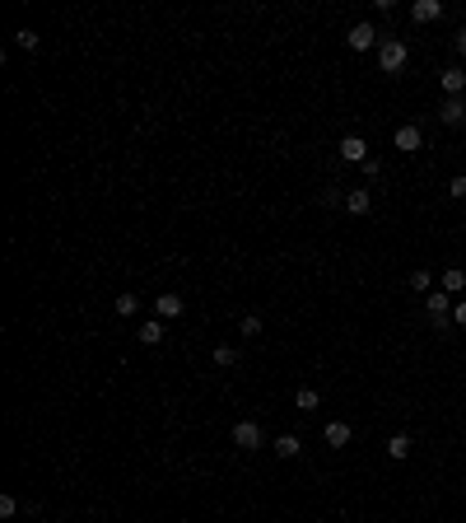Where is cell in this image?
Masks as SVG:
<instances>
[{
    "label": "cell",
    "mask_w": 466,
    "mask_h": 523,
    "mask_svg": "<svg viewBox=\"0 0 466 523\" xmlns=\"http://www.w3.org/2000/svg\"><path fill=\"white\" fill-rule=\"evenodd\" d=\"M135 309H140V299H135L131 290H126V294H117V313H122V318H131Z\"/></svg>",
    "instance_id": "obj_21"
},
{
    "label": "cell",
    "mask_w": 466,
    "mask_h": 523,
    "mask_svg": "<svg viewBox=\"0 0 466 523\" xmlns=\"http://www.w3.org/2000/svg\"><path fill=\"white\" fill-rule=\"evenodd\" d=\"M140 341H144V346H159V341H164V318H149V323H140Z\"/></svg>",
    "instance_id": "obj_15"
},
{
    "label": "cell",
    "mask_w": 466,
    "mask_h": 523,
    "mask_svg": "<svg viewBox=\"0 0 466 523\" xmlns=\"http://www.w3.org/2000/svg\"><path fill=\"white\" fill-rule=\"evenodd\" d=\"M215 365L233 369V365H238V351H233V346H215Z\"/></svg>",
    "instance_id": "obj_19"
},
{
    "label": "cell",
    "mask_w": 466,
    "mask_h": 523,
    "mask_svg": "<svg viewBox=\"0 0 466 523\" xmlns=\"http://www.w3.org/2000/svg\"><path fill=\"white\" fill-rule=\"evenodd\" d=\"M345 211H350V215H368V211H373V192H368V187H350V192H345Z\"/></svg>",
    "instance_id": "obj_7"
},
{
    "label": "cell",
    "mask_w": 466,
    "mask_h": 523,
    "mask_svg": "<svg viewBox=\"0 0 466 523\" xmlns=\"http://www.w3.org/2000/svg\"><path fill=\"white\" fill-rule=\"evenodd\" d=\"M336 155H341L345 164H364V159H368V141H364V136H345V141L336 145Z\"/></svg>",
    "instance_id": "obj_4"
},
{
    "label": "cell",
    "mask_w": 466,
    "mask_h": 523,
    "mask_svg": "<svg viewBox=\"0 0 466 523\" xmlns=\"http://www.w3.org/2000/svg\"><path fill=\"white\" fill-rule=\"evenodd\" d=\"M387 458H397V463H401V458H411V434H392V439H387Z\"/></svg>",
    "instance_id": "obj_17"
},
{
    "label": "cell",
    "mask_w": 466,
    "mask_h": 523,
    "mask_svg": "<svg viewBox=\"0 0 466 523\" xmlns=\"http://www.w3.org/2000/svg\"><path fill=\"white\" fill-rule=\"evenodd\" d=\"M453 47H457V52L466 56V28H462V33H457V43H453Z\"/></svg>",
    "instance_id": "obj_27"
},
{
    "label": "cell",
    "mask_w": 466,
    "mask_h": 523,
    "mask_svg": "<svg viewBox=\"0 0 466 523\" xmlns=\"http://www.w3.org/2000/svg\"><path fill=\"white\" fill-rule=\"evenodd\" d=\"M38 43H42V38H38L33 28H19V33H14V47H23V52H33Z\"/></svg>",
    "instance_id": "obj_20"
},
{
    "label": "cell",
    "mask_w": 466,
    "mask_h": 523,
    "mask_svg": "<svg viewBox=\"0 0 466 523\" xmlns=\"http://www.w3.org/2000/svg\"><path fill=\"white\" fill-rule=\"evenodd\" d=\"M294 407H299V412H317V407H322V392H317V388H299V392H294Z\"/></svg>",
    "instance_id": "obj_14"
},
{
    "label": "cell",
    "mask_w": 466,
    "mask_h": 523,
    "mask_svg": "<svg viewBox=\"0 0 466 523\" xmlns=\"http://www.w3.org/2000/svg\"><path fill=\"white\" fill-rule=\"evenodd\" d=\"M271 448H275V458H285V463H289V458H299V453H303V439H299V434H280Z\"/></svg>",
    "instance_id": "obj_13"
},
{
    "label": "cell",
    "mask_w": 466,
    "mask_h": 523,
    "mask_svg": "<svg viewBox=\"0 0 466 523\" xmlns=\"http://www.w3.org/2000/svg\"><path fill=\"white\" fill-rule=\"evenodd\" d=\"M238 332H243V336H261V318H256V313H247L243 323H238Z\"/></svg>",
    "instance_id": "obj_22"
},
{
    "label": "cell",
    "mask_w": 466,
    "mask_h": 523,
    "mask_svg": "<svg viewBox=\"0 0 466 523\" xmlns=\"http://www.w3.org/2000/svg\"><path fill=\"white\" fill-rule=\"evenodd\" d=\"M453 323H457V327H466V299H457V304H453Z\"/></svg>",
    "instance_id": "obj_26"
},
{
    "label": "cell",
    "mask_w": 466,
    "mask_h": 523,
    "mask_svg": "<svg viewBox=\"0 0 466 523\" xmlns=\"http://www.w3.org/2000/svg\"><path fill=\"white\" fill-rule=\"evenodd\" d=\"M345 43H350V52H368V47H377V28L373 23H355L345 33Z\"/></svg>",
    "instance_id": "obj_5"
},
{
    "label": "cell",
    "mask_w": 466,
    "mask_h": 523,
    "mask_svg": "<svg viewBox=\"0 0 466 523\" xmlns=\"http://www.w3.org/2000/svg\"><path fill=\"white\" fill-rule=\"evenodd\" d=\"M406 61H411V47L401 43V38H382V43H377V70H382V75H401Z\"/></svg>",
    "instance_id": "obj_1"
},
{
    "label": "cell",
    "mask_w": 466,
    "mask_h": 523,
    "mask_svg": "<svg viewBox=\"0 0 466 523\" xmlns=\"http://www.w3.org/2000/svg\"><path fill=\"white\" fill-rule=\"evenodd\" d=\"M411 290H420V294H429V290H433V276H429V271H424V267H415V271H411Z\"/></svg>",
    "instance_id": "obj_18"
},
{
    "label": "cell",
    "mask_w": 466,
    "mask_h": 523,
    "mask_svg": "<svg viewBox=\"0 0 466 523\" xmlns=\"http://www.w3.org/2000/svg\"><path fill=\"white\" fill-rule=\"evenodd\" d=\"M438 122L462 126L466 122V99H443V103H438Z\"/></svg>",
    "instance_id": "obj_9"
},
{
    "label": "cell",
    "mask_w": 466,
    "mask_h": 523,
    "mask_svg": "<svg viewBox=\"0 0 466 523\" xmlns=\"http://www.w3.org/2000/svg\"><path fill=\"white\" fill-rule=\"evenodd\" d=\"M411 19H415V23L443 19V5H438V0H415V5H411Z\"/></svg>",
    "instance_id": "obj_12"
},
{
    "label": "cell",
    "mask_w": 466,
    "mask_h": 523,
    "mask_svg": "<svg viewBox=\"0 0 466 523\" xmlns=\"http://www.w3.org/2000/svg\"><path fill=\"white\" fill-rule=\"evenodd\" d=\"M233 444H238V448H261V425H256V421H238V425H233Z\"/></svg>",
    "instance_id": "obj_6"
},
{
    "label": "cell",
    "mask_w": 466,
    "mask_h": 523,
    "mask_svg": "<svg viewBox=\"0 0 466 523\" xmlns=\"http://www.w3.org/2000/svg\"><path fill=\"white\" fill-rule=\"evenodd\" d=\"M443 290H448V294H462V290H466V271L462 267H448L443 271Z\"/></svg>",
    "instance_id": "obj_16"
},
{
    "label": "cell",
    "mask_w": 466,
    "mask_h": 523,
    "mask_svg": "<svg viewBox=\"0 0 466 523\" xmlns=\"http://www.w3.org/2000/svg\"><path fill=\"white\" fill-rule=\"evenodd\" d=\"M453 294H448V290H429V294H424V313H429L433 323L438 327H448V318H453Z\"/></svg>",
    "instance_id": "obj_2"
},
{
    "label": "cell",
    "mask_w": 466,
    "mask_h": 523,
    "mask_svg": "<svg viewBox=\"0 0 466 523\" xmlns=\"http://www.w3.org/2000/svg\"><path fill=\"white\" fill-rule=\"evenodd\" d=\"M154 313L164 318V323H168V318H182V313H187V299H178V294H159V299H154Z\"/></svg>",
    "instance_id": "obj_10"
},
{
    "label": "cell",
    "mask_w": 466,
    "mask_h": 523,
    "mask_svg": "<svg viewBox=\"0 0 466 523\" xmlns=\"http://www.w3.org/2000/svg\"><path fill=\"white\" fill-rule=\"evenodd\" d=\"M438 84L448 89V99H462V89H466V70H462V66H448L443 75H438Z\"/></svg>",
    "instance_id": "obj_11"
},
{
    "label": "cell",
    "mask_w": 466,
    "mask_h": 523,
    "mask_svg": "<svg viewBox=\"0 0 466 523\" xmlns=\"http://www.w3.org/2000/svg\"><path fill=\"white\" fill-rule=\"evenodd\" d=\"M14 510H19V505H14V495H0V519H14Z\"/></svg>",
    "instance_id": "obj_23"
},
{
    "label": "cell",
    "mask_w": 466,
    "mask_h": 523,
    "mask_svg": "<svg viewBox=\"0 0 466 523\" xmlns=\"http://www.w3.org/2000/svg\"><path fill=\"white\" fill-rule=\"evenodd\" d=\"M392 145H397L401 155H415V150H420V145H424V131H420V126H415V122H401L397 131H392Z\"/></svg>",
    "instance_id": "obj_3"
},
{
    "label": "cell",
    "mask_w": 466,
    "mask_h": 523,
    "mask_svg": "<svg viewBox=\"0 0 466 523\" xmlns=\"http://www.w3.org/2000/svg\"><path fill=\"white\" fill-rule=\"evenodd\" d=\"M377 173H382V159L368 155V159H364V178H377Z\"/></svg>",
    "instance_id": "obj_25"
},
{
    "label": "cell",
    "mask_w": 466,
    "mask_h": 523,
    "mask_svg": "<svg viewBox=\"0 0 466 523\" xmlns=\"http://www.w3.org/2000/svg\"><path fill=\"white\" fill-rule=\"evenodd\" d=\"M350 434H355V430H350V421H326L322 425V439L331 448H345V444H350Z\"/></svg>",
    "instance_id": "obj_8"
},
{
    "label": "cell",
    "mask_w": 466,
    "mask_h": 523,
    "mask_svg": "<svg viewBox=\"0 0 466 523\" xmlns=\"http://www.w3.org/2000/svg\"><path fill=\"white\" fill-rule=\"evenodd\" d=\"M448 192H453L457 201H466V173H462V178H453V182H448Z\"/></svg>",
    "instance_id": "obj_24"
}]
</instances>
